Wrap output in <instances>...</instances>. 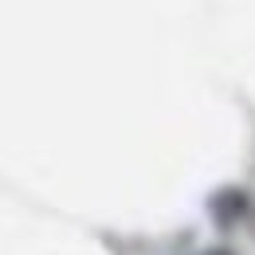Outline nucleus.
<instances>
[{"instance_id":"obj_2","label":"nucleus","mask_w":255,"mask_h":255,"mask_svg":"<svg viewBox=\"0 0 255 255\" xmlns=\"http://www.w3.org/2000/svg\"><path fill=\"white\" fill-rule=\"evenodd\" d=\"M200 255H236L232 248H208V252H200Z\"/></svg>"},{"instance_id":"obj_1","label":"nucleus","mask_w":255,"mask_h":255,"mask_svg":"<svg viewBox=\"0 0 255 255\" xmlns=\"http://www.w3.org/2000/svg\"><path fill=\"white\" fill-rule=\"evenodd\" d=\"M248 212V192H240V189H224L212 196V220L220 224V228H232V224L240 220Z\"/></svg>"}]
</instances>
